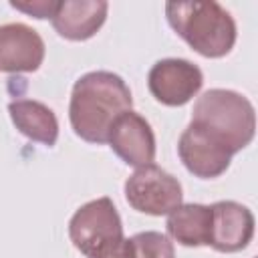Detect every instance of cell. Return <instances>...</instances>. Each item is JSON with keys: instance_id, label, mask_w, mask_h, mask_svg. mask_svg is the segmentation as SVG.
I'll return each mask as SVG.
<instances>
[{"instance_id": "obj_6", "label": "cell", "mask_w": 258, "mask_h": 258, "mask_svg": "<svg viewBox=\"0 0 258 258\" xmlns=\"http://www.w3.org/2000/svg\"><path fill=\"white\" fill-rule=\"evenodd\" d=\"M204 85V75L198 64L185 58H161L157 60L149 75V93L167 107H181L191 101Z\"/></svg>"}, {"instance_id": "obj_4", "label": "cell", "mask_w": 258, "mask_h": 258, "mask_svg": "<svg viewBox=\"0 0 258 258\" xmlns=\"http://www.w3.org/2000/svg\"><path fill=\"white\" fill-rule=\"evenodd\" d=\"M73 246L87 258H101L123 240V224L111 198H99L81 206L69 222Z\"/></svg>"}, {"instance_id": "obj_10", "label": "cell", "mask_w": 258, "mask_h": 258, "mask_svg": "<svg viewBox=\"0 0 258 258\" xmlns=\"http://www.w3.org/2000/svg\"><path fill=\"white\" fill-rule=\"evenodd\" d=\"M109 4L105 0H64L56 2L50 16L52 28L67 40H87L105 24Z\"/></svg>"}, {"instance_id": "obj_2", "label": "cell", "mask_w": 258, "mask_h": 258, "mask_svg": "<svg viewBox=\"0 0 258 258\" xmlns=\"http://www.w3.org/2000/svg\"><path fill=\"white\" fill-rule=\"evenodd\" d=\"M189 125L234 155L254 139L256 113L244 95L230 89H210L196 101Z\"/></svg>"}, {"instance_id": "obj_1", "label": "cell", "mask_w": 258, "mask_h": 258, "mask_svg": "<svg viewBox=\"0 0 258 258\" xmlns=\"http://www.w3.org/2000/svg\"><path fill=\"white\" fill-rule=\"evenodd\" d=\"M133 99L127 83L109 71L83 75L71 93L69 119L73 131L89 143H107L119 115L131 111Z\"/></svg>"}, {"instance_id": "obj_7", "label": "cell", "mask_w": 258, "mask_h": 258, "mask_svg": "<svg viewBox=\"0 0 258 258\" xmlns=\"http://www.w3.org/2000/svg\"><path fill=\"white\" fill-rule=\"evenodd\" d=\"M107 143L111 149L133 167H143L155 159V135L151 125L135 111L119 115L109 131Z\"/></svg>"}, {"instance_id": "obj_9", "label": "cell", "mask_w": 258, "mask_h": 258, "mask_svg": "<svg viewBox=\"0 0 258 258\" xmlns=\"http://www.w3.org/2000/svg\"><path fill=\"white\" fill-rule=\"evenodd\" d=\"M44 60V40L22 22L0 26V73H34Z\"/></svg>"}, {"instance_id": "obj_16", "label": "cell", "mask_w": 258, "mask_h": 258, "mask_svg": "<svg viewBox=\"0 0 258 258\" xmlns=\"http://www.w3.org/2000/svg\"><path fill=\"white\" fill-rule=\"evenodd\" d=\"M101 258H135L133 256V248H131V242L129 240H121L111 252H107L105 256H101Z\"/></svg>"}, {"instance_id": "obj_5", "label": "cell", "mask_w": 258, "mask_h": 258, "mask_svg": "<svg viewBox=\"0 0 258 258\" xmlns=\"http://www.w3.org/2000/svg\"><path fill=\"white\" fill-rule=\"evenodd\" d=\"M127 204L149 216H165L181 206V183L155 163L137 167L125 181Z\"/></svg>"}, {"instance_id": "obj_12", "label": "cell", "mask_w": 258, "mask_h": 258, "mask_svg": "<svg viewBox=\"0 0 258 258\" xmlns=\"http://www.w3.org/2000/svg\"><path fill=\"white\" fill-rule=\"evenodd\" d=\"M14 127L30 141L42 145H54L58 137V121L52 109L34 99H16L8 105Z\"/></svg>"}, {"instance_id": "obj_8", "label": "cell", "mask_w": 258, "mask_h": 258, "mask_svg": "<svg viewBox=\"0 0 258 258\" xmlns=\"http://www.w3.org/2000/svg\"><path fill=\"white\" fill-rule=\"evenodd\" d=\"M212 208V232L210 246L218 252H240L244 250L254 236V214L232 200L216 202Z\"/></svg>"}, {"instance_id": "obj_3", "label": "cell", "mask_w": 258, "mask_h": 258, "mask_svg": "<svg viewBox=\"0 0 258 258\" xmlns=\"http://www.w3.org/2000/svg\"><path fill=\"white\" fill-rule=\"evenodd\" d=\"M169 26L202 56H226L236 42V22L218 2H167Z\"/></svg>"}, {"instance_id": "obj_11", "label": "cell", "mask_w": 258, "mask_h": 258, "mask_svg": "<svg viewBox=\"0 0 258 258\" xmlns=\"http://www.w3.org/2000/svg\"><path fill=\"white\" fill-rule=\"evenodd\" d=\"M177 153L181 163L189 173L202 179H212L222 175L232 161V155L212 141H208L198 129L187 125L177 141Z\"/></svg>"}, {"instance_id": "obj_14", "label": "cell", "mask_w": 258, "mask_h": 258, "mask_svg": "<svg viewBox=\"0 0 258 258\" xmlns=\"http://www.w3.org/2000/svg\"><path fill=\"white\" fill-rule=\"evenodd\" d=\"M129 242L135 258H175L173 244L161 232H139Z\"/></svg>"}, {"instance_id": "obj_13", "label": "cell", "mask_w": 258, "mask_h": 258, "mask_svg": "<svg viewBox=\"0 0 258 258\" xmlns=\"http://www.w3.org/2000/svg\"><path fill=\"white\" fill-rule=\"evenodd\" d=\"M165 228L181 246H210L212 208L204 204H181L167 214Z\"/></svg>"}, {"instance_id": "obj_15", "label": "cell", "mask_w": 258, "mask_h": 258, "mask_svg": "<svg viewBox=\"0 0 258 258\" xmlns=\"http://www.w3.org/2000/svg\"><path fill=\"white\" fill-rule=\"evenodd\" d=\"M10 6L34 18H50L54 14L56 2L54 0H32V2H10Z\"/></svg>"}]
</instances>
